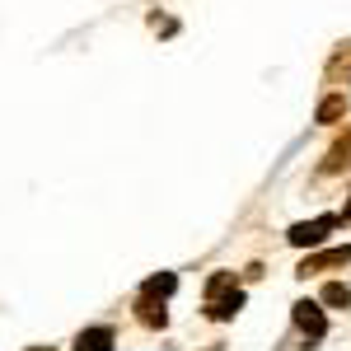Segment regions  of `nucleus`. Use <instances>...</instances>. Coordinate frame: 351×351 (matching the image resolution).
I'll use <instances>...</instances> for the list:
<instances>
[{
  "label": "nucleus",
  "instance_id": "nucleus-1",
  "mask_svg": "<svg viewBox=\"0 0 351 351\" xmlns=\"http://www.w3.org/2000/svg\"><path fill=\"white\" fill-rule=\"evenodd\" d=\"M239 309H243V291L234 286V271H216V276L206 281V319L225 324V319H234Z\"/></svg>",
  "mask_w": 351,
  "mask_h": 351
},
{
  "label": "nucleus",
  "instance_id": "nucleus-2",
  "mask_svg": "<svg viewBox=\"0 0 351 351\" xmlns=\"http://www.w3.org/2000/svg\"><path fill=\"white\" fill-rule=\"evenodd\" d=\"M337 220H342V216L300 220V225H291V234H286V239L295 243V248H314V243H324V239H328V230H337Z\"/></svg>",
  "mask_w": 351,
  "mask_h": 351
},
{
  "label": "nucleus",
  "instance_id": "nucleus-3",
  "mask_svg": "<svg viewBox=\"0 0 351 351\" xmlns=\"http://www.w3.org/2000/svg\"><path fill=\"white\" fill-rule=\"evenodd\" d=\"M295 328L304 332V337H309V342H319V337L328 332V319H324V309H319L314 300H300V304H295Z\"/></svg>",
  "mask_w": 351,
  "mask_h": 351
},
{
  "label": "nucleus",
  "instance_id": "nucleus-4",
  "mask_svg": "<svg viewBox=\"0 0 351 351\" xmlns=\"http://www.w3.org/2000/svg\"><path fill=\"white\" fill-rule=\"evenodd\" d=\"M332 267H351V248H328V253L304 258V263H300V276H309V271H332Z\"/></svg>",
  "mask_w": 351,
  "mask_h": 351
},
{
  "label": "nucleus",
  "instance_id": "nucleus-5",
  "mask_svg": "<svg viewBox=\"0 0 351 351\" xmlns=\"http://www.w3.org/2000/svg\"><path fill=\"white\" fill-rule=\"evenodd\" d=\"M112 342H117V332L108 324H99V328H84L75 337V351H112Z\"/></svg>",
  "mask_w": 351,
  "mask_h": 351
},
{
  "label": "nucleus",
  "instance_id": "nucleus-6",
  "mask_svg": "<svg viewBox=\"0 0 351 351\" xmlns=\"http://www.w3.org/2000/svg\"><path fill=\"white\" fill-rule=\"evenodd\" d=\"M136 319H141L145 328H164V324H169V314H164V300H160V295H145V291H141V300H136Z\"/></svg>",
  "mask_w": 351,
  "mask_h": 351
},
{
  "label": "nucleus",
  "instance_id": "nucleus-7",
  "mask_svg": "<svg viewBox=\"0 0 351 351\" xmlns=\"http://www.w3.org/2000/svg\"><path fill=\"white\" fill-rule=\"evenodd\" d=\"M342 169H351V132L328 150V160H324V173H342Z\"/></svg>",
  "mask_w": 351,
  "mask_h": 351
},
{
  "label": "nucleus",
  "instance_id": "nucleus-8",
  "mask_svg": "<svg viewBox=\"0 0 351 351\" xmlns=\"http://www.w3.org/2000/svg\"><path fill=\"white\" fill-rule=\"evenodd\" d=\"M141 291H145V295H160V300H169L173 291H178V276H173V271H160V276H150V281H145Z\"/></svg>",
  "mask_w": 351,
  "mask_h": 351
},
{
  "label": "nucleus",
  "instance_id": "nucleus-9",
  "mask_svg": "<svg viewBox=\"0 0 351 351\" xmlns=\"http://www.w3.org/2000/svg\"><path fill=\"white\" fill-rule=\"evenodd\" d=\"M337 117H347V99L342 94H328L324 104H319V122H337Z\"/></svg>",
  "mask_w": 351,
  "mask_h": 351
},
{
  "label": "nucleus",
  "instance_id": "nucleus-10",
  "mask_svg": "<svg viewBox=\"0 0 351 351\" xmlns=\"http://www.w3.org/2000/svg\"><path fill=\"white\" fill-rule=\"evenodd\" d=\"M324 304H332V309L351 304V286H342V281H328V286H324Z\"/></svg>",
  "mask_w": 351,
  "mask_h": 351
},
{
  "label": "nucleus",
  "instance_id": "nucleus-11",
  "mask_svg": "<svg viewBox=\"0 0 351 351\" xmlns=\"http://www.w3.org/2000/svg\"><path fill=\"white\" fill-rule=\"evenodd\" d=\"M347 220H351V206H347Z\"/></svg>",
  "mask_w": 351,
  "mask_h": 351
}]
</instances>
